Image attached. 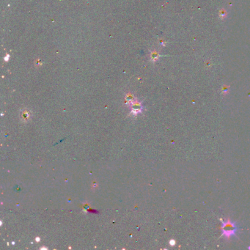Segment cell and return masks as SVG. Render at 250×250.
<instances>
[{"mask_svg": "<svg viewBox=\"0 0 250 250\" xmlns=\"http://www.w3.org/2000/svg\"><path fill=\"white\" fill-rule=\"evenodd\" d=\"M21 116L24 117V120H27V118L29 117V112H27V111H24V113H23V115H22Z\"/></svg>", "mask_w": 250, "mask_h": 250, "instance_id": "obj_4", "label": "cell"}, {"mask_svg": "<svg viewBox=\"0 0 250 250\" xmlns=\"http://www.w3.org/2000/svg\"><path fill=\"white\" fill-rule=\"evenodd\" d=\"M161 55L159 54V53L157 52L156 51H150V60H151V62L155 63V61H157L159 59Z\"/></svg>", "mask_w": 250, "mask_h": 250, "instance_id": "obj_2", "label": "cell"}, {"mask_svg": "<svg viewBox=\"0 0 250 250\" xmlns=\"http://www.w3.org/2000/svg\"><path fill=\"white\" fill-rule=\"evenodd\" d=\"M226 15H227V13H226L225 10H222L219 11V18H220L221 19H224L225 17H226Z\"/></svg>", "mask_w": 250, "mask_h": 250, "instance_id": "obj_3", "label": "cell"}, {"mask_svg": "<svg viewBox=\"0 0 250 250\" xmlns=\"http://www.w3.org/2000/svg\"><path fill=\"white\" fill-rule=\"evenodd\" d=\"M169 244H170V245H171V246H174V245H175V240H171V241H170V242H169Z\"/></svg>", "mask_w": 250, "mask_h": 250, "instance_id": "obj_6", "label": "cell"}, {"mask_svg": "<svg viewBox=\"0 0 250 250\" xmlns=\"http://www.w3.org/2000/svg\"><path fill=\"white\" fill-rule=\"evenodd\" d=\"M10 54H7V56H5V57L4 58V59H5V61H8V60H9V58H10Z\"/></svg>", "mask_w": 250, "mask_h": 250, "instance_id": "obj_5", "label": "cell"}, {"mask_svg": "<svg viewBox=\"0 0 250 250\" xmlns=\"http://www.w3.org/2000/svg\"><path fill=\"white\" fill-rule=\"evenodd\" d=\"M222 235L225 238H230L232 236H234L238 229L236 223L232 222L230 219H227L225 221L222 220Z\"/></svg>", "mask_w": 250, "mask_h": 250, "instance_id": "obj_1", "label": "cell"}]
</instances>
